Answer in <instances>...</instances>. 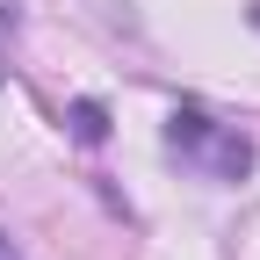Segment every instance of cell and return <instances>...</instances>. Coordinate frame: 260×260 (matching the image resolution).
Instances as JSON below:
<instances>
[{
  "instance_id": "1",
  "label": "cell",
  "mask_w": 260,
  "mask_h": 260,
  "mask_svg": "<svg viewBox=\"0 0 260 260\" xmlns=\"http://www.w3.org/2000/svg\"><path fill=\"white\" fill-rule=\"evenodd\" d=\"M167 152L181 167H195L203 181H246L253 174V138L239 123H217L203 109H174L167 116Z\"/></svg>"
},
{
  "instance_id": "2",
  "label": "cell",
  "mask_w": 260,
  "mask_h": 260,
  "mask_svg": "<svg viewBox=\"0 0 260 260\" xmlns=\"http://www.w3.org/2000/svg\"><path fill=\"white\" fill-rule=\"evenodd\" d=\"M73 138H80V145H102V138H109L102 102H73Z\"/></svg>"
},
{
  "instance_id": "3",
  "label": "cell",
  "mask_w": 260,
  "mask_h": 260,
  "mask_svg": "<svg viewBox=\"0 0 260 260\" xmlns=\"http://www.w3.org/2000/svg\"><path fill=\"white\" fill-rule=\"evenodd\" d=\"M0 260H29V253H22V246H15L8 232H0Z\"/></svg>"
}]
</instances>
